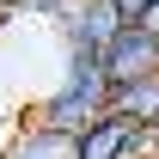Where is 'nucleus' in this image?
Listing matches in <instances>:
<instances>
[{"label":"nucleus","instance_id":"f257e3e1","mask_svg":"<svg viewBox=\"0 0 159 159\" xmlns=\"http://www.w3.org/2000/svg\"><path fill=\"white\" fill-rule=\"evenodd\" d=\"M110 110V80H104V61L98 55H61V74H55V86L43 92L25 116L31 122H43V129H55V135H86L92 122Z\"/></svg>","mask_w":159,"mask_h":159},{"label":"nucleus","instance_id":"f03ea898","mask_svg":"<svg viewBox=\"0 0 159 159\" xmlns=\"http://www.w3.org/2000/svg\"><path fill=\"white\" fill-rule=\"evenodd\" d=\"M122 12L110 6V0H80L74 12L55 25V37H61V55H104L110 43H116V31H122Z\"/></svg>","mask_w":159,"mask_h":159},{"label":"nucleus","instance_id":"39448f33","mask_svg":"<svg viewBox=\"0 0 159 159\" xmlns=\"http://www.w3.org/2000/svg\"><path fill=\"white\" fill-rule=\"evenodd\" d=\"M110 116L135 122V129H159V80H135V86H110Z\"/></svg>","mask_w":159,"mask_h":159},{"label":"nucleus","instance_id":"6e6552de","mask_svg":"<svg viewBox=\"0 0 159 159\" xmlns=\"http://www.w3.org/2000/svg\"><path fill=\"white\" fill-rule=\"evenodd\" d=\"M12 19H19V0H0V31H6Z\"/></svg>","mask_w":159,"mask_h":159},{"label":"nucleus","instance_id":"7ed1b4c3","mask_svg":"<svg viewBox=\"0 0 159 159\" xmlns=\"http://www.w3.org/2000/svg\"><path fill=\"white\" fill-rule=\"evenodd\" d=\"M98 61H104V80H110V86L159 80V31H153V25H122L116 43H110Z\"/></svg>","mask_w":159,"mask_h":159},{"label":"nucleus","instance_id":"0eeeda50","mask_svg":"<svg viewBox=\"0 0 159 159\" xmlns=\"http://www.w3.org/2000/svg\"><path fill=\"white\" fill-rule=\"evenodd\" d=\"M110 6H116V12H122L129 25H141V19H147V12L159 6V0H110Z\"/></svg>","mask_w":159,"mask_h":159},{"label":"nucleus","instance_id":"20e7f679","mask_svg":"<svg viewBox=\"0 0 159 159\" xmlns=\"http://www.w3.org/2000/svg\"><path fill=\"white\" fill-rule=\"evenodd\" d=\"M0 159H74V135H55V129H43L19 110V129H12Z\"/></svg>","mask_w":159,"mask_h":159},{"label":"nucleus","instance_id":"423d86ee","mask_svg":"<svg viewBox=\"0 0 159 159\" xmlns=\"http://www.w3.org/2000/svg\"><path fill=\"white\" fill-rule=\"evenodd\" d=\"M80 0H19V19H43V25H61Z\"/></svg>","mask_w":159,"mask_h":159}]
</instances>
